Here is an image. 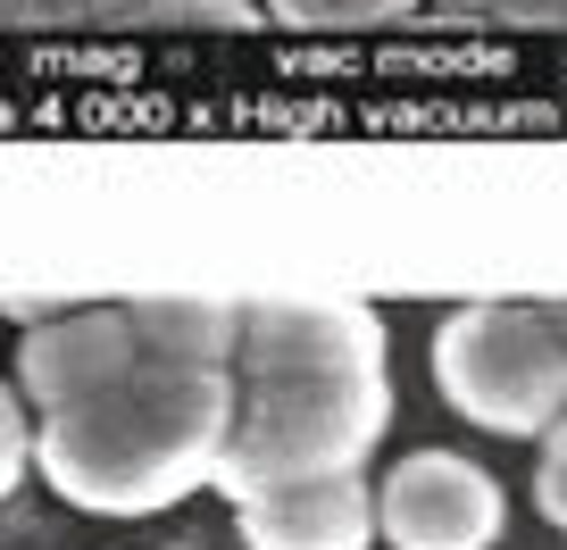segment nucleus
<instances>
[{"instance_id": "1", "label": "nucleus", "mask_w": 567, "mask_h": 550, "mask_svg": "<svg viewBox=\"0 0 567 550\" xmlns=\"http://www.w3.org/2000/svg\"><path fill=\"white\" fill-rule=\"evenodd\" d=\"M234 434V375L134 367L117 392L34 417V476L92 517H159L217 484Z\"/></svg>"}, {"instance_id": "2", "label": "nucleus", "mask_w": 567, "mask_h": 550, "mask_svg": "<svg viewBox=\"0 0 567 550\" xmlns=\"http://www.w3.org/2000/svg\"><path fill=\"white\" fill-rule=\"evenodd\" d=\"M392 434V375H309V384H234V434L217 459V492L368 476Z\"/></svg>"}, {"instance_id": "3", "label": "nucleus", "mask_w": 567, "mask_h": 550, "mask_svg": "<svg viewBox=\"0 0 567 550\" xmlns=\"http://www.w3.org/2000/svg\"><path fill=\"white\" fill-rule=\"evenodd\" d=\"M434 392L476 434L543 443L567 408V334L543 301H467L434 325Z\"/></svg>"}, {"instance_id": "4", "label": "nucleus", "mask_w": 567, "mask_h": 550, "mask_svg": "<svg viewBox=\"0 0 567 550\" xmlns=\"http://www.w3.org/2000/svg\"><path fill=\"white\" fill-rule=\"evenodd\" d=\"M509 533V492L467 450H409L375 476V542L392 550H493Z\"/></svg>"}, {"instance_id": "5", "label": "nucleus", "mask_w": 567, "mask_h": 550, "mask_svg": "<svg viewBox=\"0 0 567 550\" xmlns=\"http://www.w3.org/2000/svg\"><path fill=\"white\" fill-rule=\"evenodd\" d=\"M384 318L359 301H259L243 309L234 384H309V375H375L384 367Z\"/></svg>"}, {"instance_id": "6", "label": "nucleus", "mask_w": 567, "mask_h": 550, "mask_svg": "<svg viewBox=\"0 0 567 550\" xmlns=\"http://www.w3.org/2000/svg\"><path fill=\"white\" fill-rule=\"evenodd\" d=\"M134 367H142V342H134V318H125V309H51V318H34L25 342H18V392L42 417L117 392Z\"/></svg>"}, {"instance_id": "7", "label": "nucleus", "mask_w": 567, "mask_h": 550, "mask_svg": "<svg viewBox=\"0 0 567 550\" xmlns=\"http://www.w3.org/2000/svg\"><path fill=\"white\" fill-rule=\"evenodd\" d=\"M243 550H375V484L326 476V484H276L234 500Z\"/></svg>"}, {"instance_id": "8", "label": "nucleus", "mask_w": 567, "mask_h": 550, "mask_svg": "<svg viewBox=\"0 0 567 550\" xmlns=\"http://www.w3.org/2000/svg\"><path fill=\"white\" fill-rule=\"evenodd\" d=\"M142 342V367L176 375H234V342H243V309L209 301V292H159V301H125Z\"/></svg>"}, {"instance_id": "9", "label": "nucleus", "mask_w": 567, "mask_h": 550, "mask_svg": "<svg viewBox=\"0 0 567 550\" xmlns=\"http://www.w3.org/2000/svg\"><path fill=\"white\" fill-rule=\"evenodd\" d=\"M276 25H301V34H368V25H401L417 18L425 0H259Z\"/></svg>"}, {"instance_id": "10", "label": "nucleus", "mask_w": 567, "mask_h": 550, "mask_svg": "<svg viewBox=\"0 0 567 550\" xmlns=\"http://www.w3.org/2000/svg\"><path fill=\"white\" fill-rule=\"evenodd\" d=\"M267 9L250 0H134L125 25H151V34H250Z\"/></svg>"}, {"instance_id": "11", "label": "nucleus", "mask_w": 567, "mask_h": 550, "mask_svg": "<svg viewBox=\"0 0 567 550\" xmlns=\"http://www.w3.org/2000/svg\"><path fill=\"white\" fill-rule=\"evenodd\" d=\"M25 467H34V417H25V392L0 375V500L25 484Z\"/></svg>"}, {"instance_id": "12", "label": "nucleus", "mask_w": 567, "mask_h": 550, "mask_svg": "<svg viewBox=\"0 0 567 550\" xmlns=\"http://www.w3.org/2000/svg\"><path fill=\"white\" fill-rule=\"evenodd\" d=\"M534 509L567 533V459H559V450H543V467H534Z\"/></svg>"}, {"instance_id": "13", "label": "nucleus", "mask_w": 567, "mask_h": 550, "mask_svg": "<svg viewBox=\"0 0 567 550\" xmlns=\"http://www.w3.org/2000/svg\"><path fill=\"white\" fill-rule=\"evenodd\" d=\"M134 0H51V18H68V25H101V18H125Z\"/></svg>"}, {"instance_id": "14", "label": "nucleus", "mask_w": 567, "mask_h": 550, "mask_svg": "<svg viewBox=\"0 0 567 550\" xmlns=\"http://www.w3.org/2000/svg\"><path fill=\"white\" fill-rule=\"evenodd\" d=\"M0 25H51V0H0Z\"/></svg>"}, {"instance_id": "15", "label": "nucleus", "mask_w": 567, "mask_h": 550, "mask_svg": "<svg viewBox=\"0 0 567 550\" xmlns=\"http://www.w3.org/2000/svg\"><path fill=\"white\" fill-rule=\"evenodd\" d=\"M434 9H460V18H493V25L509 18V0H434Z\"/></svg>"}, {"instance_id": "16", "label": "nucleus", "mask_w": 567, "mask_h": 550, "mask_svg": "<svg viewBox=\"0 0 567 550\" xmlns=\"http://www.w3.org/2000/svg\"><path fill=\"white\" fill-rule=\"evenodd\" d=\"M543 450H559V459H567V408H559V417H550V434H543Z\"/></svg>"}]
</instances>
